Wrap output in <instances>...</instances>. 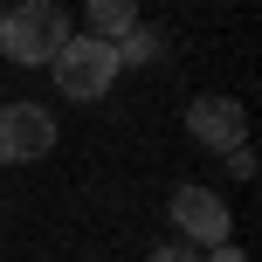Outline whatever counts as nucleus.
I'll use <instances>...</instances> for the list:
<instances>
[{"label": "nucleus", "instance_id": "obj_9", "mask_svg": "<svg viewBox=\"0 0 262 262\" xmlns=\"http://www.w3.org/2000/svg\"><path fill=\"white\" fill-rule=\"evenodd\" d=\"M228 172H235V180H249V172H255V159H249V145H235V152H228Z\"/></svg>", "mask_w": 262, "mask_h": 262}, {"label": "nucleus", "instance_id": "obj_2", "mask_svg": "<svg viewBox=\"0 0 262 262\" xmlns=\"http://www.w3.org/2000/svg\"><path fill=\"white\" fill-rule=\"evenodd\" d=\"M55 90L76 97V104H97V97H111V83L124 76L118 69V49H111L104 35H69L62 49H55Z\"/></svg>", "mask_w": 262, "mask_h": 262}, {"label": "nucleus", "instance_id": "obj_1", "mask_svg": "<svg viewBox=\"0 0 262 262\" xmlns=\"http://www.w3.org/2000/svg\"><path fill=\"white\" fill-rule=\"evenodd\" d=\"M69 35H76V28H69L62 0H21V7L0 14V55L21 62V69H49Z\"/></svg>", "mask_w": 262, "mask_h": 262}, {"label": "nucleus", "instance_id": "obj_3", "mask_svg": "<svg viewBox=\"0 0 262 262\" xmlns=\"http://www.w3.org/2000/svg\"><path fill=\"white\" fill-rule=\"evenodd\" d=\"M55 152V111L41 104H0V166H28V159Z\"/></svg>", "mask_w": 262, "mask_h": 262}, {"label": "nucleus", "instance_id": "obj_4", "mask_svg": "<svg viewBox=\"0 0 262 262\" xmlns=\"http://www.w3.org/2000/svg\"><path fill=\"white\" fill-rule=\"evenodd\" d=\"M186 138L200 152H235V145H249V111L235 97H193L186 104Z\"/></svg>", "mask_w": 262, "mask_h": 262}, {"label": "nucleus", "instance_id": "obj_6", "mask_svg": "<svg viewBox=\"0 0 262 262\" xmlns=\"http://www.w3.org/2000/svg\"><path fill=\"white\" fill-rule=\"evenodd\" d=\"M83 14H90L83 35H104V41H118L124 28H138V0H83Z\"/></svg>", "mask_w": 262, "mask_h": 262}, {"label": "nucleus", "instance_id": "obj_5", "mask_svg": "<svg viewBox=\"0 0 262 262\" xmlns=\"http://www.w3.org/2000/svg\"><path fill=\"white\" fill-rule=\"evenodd\" d=\"M166 214H172V228H180L186 242H200V249L228 242V228H235V221H228V207H221V193H214V186H193V180L172 193V207H166Z\"/></svg>", "mask_w": 262, "mask_h": 262}, {"label": "nucleus", "instance_id": "obj_10", "mask_svg": "<svg viewBox=\"0 0 262 262\" xmlns=\"http://www.w3.org/2000/svg\"><path fill=\"white\" fill-rule=\"evenodd\" d=\"M200 262H249V255H242V249H235V242H214V249H207V255H200Z\"/></svg>", "mask_w": 262, "mask_h": 262}, {"label": "nucleus", "instance_id": "obj_8", "mask_svg": "<svg viewBox=\"0 0 262 262\" xmlns=\"http://www.w3.org/2000/svg\"><path fill=\"white\" fill-rule=\"evenodd\" d=\"M152 262H200V249H193V242H159Z\"/></svg>", "mask_w": 262, "mask_h": 262}, {"label": "nucleus", "instance_id": "obj_7", "mask_svg": "<svg viewBox=\"0 0 262 262\" xmlns=\"http://www.w3.org/2000/svg\"><path fill=\"white\" fill-rule=\"evenodd\" d=\"M111 49H118V69H131V62H159V55H166V35H159V28H124L118 41H111Z\"/></svg>", "mask_w": 262, "mask_h": 262}]
</instances>
